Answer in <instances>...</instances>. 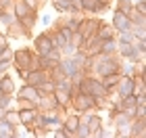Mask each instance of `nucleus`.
<instances>
[{"label":"nucleus","instance_id":"obj_11","mask_svg":"<svg viewBox=\"0 0 146 138\" xmlns=\"http://www.w3.org/2000/svg\"><path fill=\"white\" fill-rule=\"evenodd\" d=\"M13 96H15V98H25V101H31V103H38V98H40L36 86H31V84H23V86H19Z\"/></svg>","mask_w":146,"mask_h":138},{"label":"nucleus","instance_id":"obj_37","mask_svg":"<svg viewBox=\"0 0 146 138\" xmlns=\"http://www.w3.org/2000/svg\"><path fill=\"white\" fill-rule=\"evenodd\" d=\"M61 2H69V0H61Z\"/></svg>","mask_w":146,"mask_h":138},{"label":"nucleus","instance_id":"obj_29","mask_svg":"<svg viewBox=\"0 0 146 138\" xmlns=\"http://www.w3.org/2000/svg\"><path fill=\"white\" fill-rule=\"evenodd\" d=\"M115 6H119V9H131L134 2L131 0H115Z\"/></svg>","mask_w":146,"mask_h":138},{"label":"nucleus","instance_id":"obj_28","mask_svg":"<svg viewBox=\"0 0 146 138\" xmlns=\"http://www.w3.org/2000/svg\"><path fill=\"white\" fill-rule=\"evenodd\" d=\"M13 105V94H4L0 92V109H9Z\"/></svg>","mask_w":146,"mask_h":138},{"label":"nucleus","instance_id":"obj_14","mask_svg":"<svg viewBox=\"0 0 146 138\" xmlns=\"http://www.w3.org/2000/svg\"><path fill=\"white\" fill-rule=\"evenodd\" d=\"M79 121H82V117H79V113H77V111H73V109L63 117V126L71 132V136H73V132H75V128L79 126Z\"/></svg>","mask_w":146,"mask_h":138},{"label":"nucleus","instance_id":"obj_6","mask_svg":"<svg viewBox=\"0 0 146 138\" xmlns=\"http://www.w3.org/2000/svg\"><path fill=\"white\" fill-rule=\"evenodd\" d=\"M38 17H40V9L31 6V11L27 13V15L19 19V21H21V25H23V38H31V34H34V27H36V23H38Z\"/></svg>","mask_w":146,"mask_h":138},{"label":"nucleus","instance_id":"obj_19","mask_svg":"<svg viewBox=\"0 0 146 138\" xmlns=\"http://www.w3.org/2000/svg\"><path fill=\"white\" fill-rule=\"evenodd\" d=\"M115 27H113L111 23H107V21H102V25L98 27V31H96V36L100 38V40H107V38H115Z\"/></svg>","mask_w":146,"mask_h":138},{"label":"nucleus","instance_id":"obj_31","mask_svg":"<svg viewBox=\"0 0 146 138\" xmlns=\"http://www.w3.org/2000/svg\"><path fill=\"white\" fill-rule=\"evenodd\" d=\"M6 48H9V38H6L4 34H0V55H2Z\"/></svg>","mask_w":146,"mask_h":138},{"label":"nucleus","instance_id":"obj_7","mask_svg":"<svg viewBox=\"0 0 146 138\" xmlns=\"http://www.w3.org/2000/svg\"><path fill=\"white\" fill-rule=\"evenodd\" d=\"M52 48H54V46H52V40L48 36V29L42 31V34H38V36H34V50L38 55H48Z\"/></svg>","mask_w":146,"mask_h":138},{"label":"nucleus","instance_id":"obj_25","mask_svg":"<svg viewBox=\"0 0 146 138\" xmlns=\"http://www.w3.org/2000/svg\"><path fill=\"white\" fill-rule=\"evenodd\" d=\"M4 119L11 123V126H15V128H19L21 123H19V113H17V109H6V113H4Z\"/></svg>","mask_w":146,"mask_h":138},{"label":"nucleus","instance_id":"obj_16","mask_svg":"<svg viewBox=\"0 0 146 138\" xmlns=\"http://www.w3.org/2000/svg\"><path fill=\"white\" fill-rule=\"evenodd\" d=\"M29 11H31V4L27 2V0H15V2H13V13H15L17 19L25 17Z\"/></svg>","mask_w":146,"mask_h":138},{"label":"nucleus","instance_id":"obj_5","mask_svg":"<svg viewBox=\"0 0 146 138\" xmlns=\"http://www.w3.org/2000/svg\"><path fill=\"white\" fill-rule=\"evenodd\" d=\"M117 55L121 59H127V61H142L144 55L136 48L134 44H125V42H117Z\"/></svg>","mask_w":146,"mask_h":138},{"label":"nucleus","instance_id":"obj_36","mask_svg":"<svg viewBox=\"0 0 146 138\" xmlns=\"http://www.w3.org/2000/svg\"><path fill=\"white\" fill-rule=\"evenodd\" d=\"M4 113H6V109H0V119L4 117Z\"/></svg>","mask_w":146,"mask_h":138},{"label":"nucleus","instance_id":"obj_10","mask_svg":"<svg viewBox=\"0 0 146 138\" xmlns=\"http://www.w3.org/2000/svg\"><path fill=\"white\" fill-rule=\"evenodd\" d=\"M88 82H90V96H94V101H96V98H107L109 96V90L102 86L100 77L88 75Z\"/></svg>","mask_w":146,"mask_h":138},{"label":"nucleus","instance_id":"obj_2","mask_svg":"<svg viewBox=\"0 0 146 138\" xmlns=\"http://www.w3.org/2000/svg\"><path fill=\"white\" fill-rule=\"evenodd\" d=\"M58 69L63 71V75H67L71 82H77L82 75H86L84 73V69L79 67V65L73 61L71 57H61V61H58Z\"/></svg>","mask_w":146,"mask_h":138},{"label":"nucleus","instance_id":"obj_12","mask_svg":"<svg viewBox=\"0 0 146 138\" xmlns=\"http://www.w3.org/2000/svg\"><path fill=\"white\" fill-rule=\"evenodd\" d=\"M46 80H50L48 71L46 69H31L27 77H25V84H31V86H40V84H44Z\"/></svg>","mask_w":146,"mask_h":138},{"label":"nucleus","instance_id":"obj_33","mask_svg":"<svg viewBox=\"0 0 146 138\" xmlns=\"http://www.w3.org/2000/svg\"><path fill=\"white\" fill-rule=\"evenodd\" d=\"M15 0H0V11H11Z\"/></svg>","mask_w":146,"mask_h":138},{"label":"nucleus","instance_id":"obj_1","mask_svg":"<svg viewBox=\"0 0 146 138\" xmlns=\"http://www.w3.org/2000/svg\"><path fill=\"white\" fill-rule=\"evenodd\" d=\"M13 67L15 69H38V52L31 50L29 46L13 50Z\"/></svg>","mask_w":146,"mask_h":138},{"label":"nucleus","instance_id":"obj_35","mask_svg":"<svg viewBox=\"0 0 146 138\" xmlns=\"http://www.w3.org/2000/svg\"><path fill=\"white\" fill-rule=\"evenodd\" d=\"M27 2L31 6H36V9H42V4H44V0H27Z\"/></svg>","mask_w":146,"mask_h":138},{"label":"nucleus","instance_id":"obj_13","mask_svg":"<svg viewBox=\"0 0 146 138\" xmlns=\"http://www.w3.org/2000/svg\"><path fill=\"white\" fill-rule=\"evenodd\" d=\"M144 136H146V119H131L129 138H144Z\"/></svg>","mask_w":146,"mask_h":138},{"label":"nucleus","instance_id":"obj_21","mask_svg":"<svg viewBox=\"0 0 146 138\" xmlns=\"http://www.w3.org/2000/svg\"><path fill=\"white\" fill-rule=\"evenodd\" d=\"M52 96L58 101V105H61V107H65V105H71V92H69V90H58V88H54Z\"/></svg>","mask_w":146,"mask_h":138},{"label":"nucleus","instance_id":"obj_23","mask_svg":"<svg viewBox=\"0 0 146 138\" xmlns=\"http://www.w3.org/2000/svg\"><path fill=\"white\" fill-rule=\"evenodd\" d=\"M115 38H117V42H125V44H134L138 38L134 36V31L131 29H123V31H117L115 34Z\"/></svg>","mask_w":146,"mask_h":138},{"label":"nucleus","instance_id":"obj_32","mask_svg":"<svg viewBox=\"0 0 146 138\" xmlns=\"http://www.w3.org/2000/svg\"><path fill=\"white\" fill-rule=\"evenodd\" d=\"M11 67H13V61H0V75L6 73Z\"/></svg>","mask_w":146,"mask_h":138},{"label":"nucleus","instance_id":"obj_24","mask_svg":"<svg viewBox=\"0 0 146 138\" xmlns=\"http://www.w3.org/2000/svg\"><path fill=\"white\" fill-rule=\"evenodd\" d=\"M100 52H107V55H117V38H107L102 40V50Z\"/></svg>","mask_w":146,"mask_h":138},{"label":"nucleus","instance_id":"obj_30","mask_svg":"<svg viewBox=\"0 0 146 138\" xmlns=\"http://www.w3.org/2000/svg\"><path fill=\"white\" fill-rule=\"evenodd\" d=\"M134 11L140 13V15H146V0L144 2H134Z\"/></svg>","mask_w":146,"mask_h":138},{"label":"nucleus","instance_id":"obj_8","mask_svg":"<svg viewBox=\"0 0 146 138\" xmlns=\"http://www.w3.org/2000/svg\"><path fill=\"white\" fill-rule=\"evenodd\" d=\"M111 25L115 27V31H123V29H131V21L129 17L125 15V13L115 6V11H113V19H111Z\"/></svg>","mask_w":146,"mask_h":138},{"label":"nucleus","instance_id":"obj_15","mask_svg":"<svg viewBox=\"0 0 146 138\" xmlns=\"http://www.w3.org/2000/svg\"><path fill=\"white\" fill-rule=\"evenodd\" d=\"M0 92H4V94H15V80L9 75V71L0 75Z\"/></svg>","mask_w":146,"mask_h":138},{"label":"nucleus","instance_id":"obj_38","mask_svg":"<svg viewBox=\"0 0 146 138\" xmlns=\"http://www.w3.org/2000/svg\"><path fill=\"white\" fill-rule=\"evenodd\" d=\"M107 2H113V0H107Z\"/></svg>","mask_w":146,"mask_h":138},{"label":"nucleus","instance_id":"obj_17","mask_svg":"<svg viewBox=\"0 0 146 138\" xmlns=\"http://www.w3.org/2000/svg\"><path fill=\"white\" fill-rule=\"evenodd\" d=\"M119 75L123 77H134L136 75V63L127 61V59H121V65H119Z\"/></svg>","mask_w":146,"mask_h":138},{"label":"nucleus","instance_id":"obj_4","mask_svg":"<svg viewBox=\"0 0 146 138\" xmlns=\"http://www.w3.org/2000/svg\"><path fill=\"white\" fill-rule=\"evenodd\" d=\"M102 25L100 17H82V25H79V34L84 36V40H90L92 36H96L98 27Z\"/></svg>","mask_w":146,"mask_h":138},{"label":"nucleus","instance_id":"obj_27","mask_svg":"<svg viewBox=\"0 0 146 138\" xmlns=\"http://www.w3.org/2000/svg\"><path fill=\"white\" fill-rule=\"evenodd\" d=\"M50 4L54 6L56 13H61V15H67L69 11V2H61V0H50Z\"/></svg>","mask_w":146,"mask_h":138},{"label":"nucleus","instance_id":"obj_3","mask_svg":"<svg viewBox=\"0 0 146 138\" xmlns=\"http://www.w3.org/2000/svg\"><path fill=\"white\" fill-rule=\"evenodd\" d=\"M94 107H96V101H94V96H90V94H82V92H77V94L71 96V109L77 111V113L90 111Z\"/></svg>","mask_w":146,"mask_h":138},{"label":"nucleus","instance_id":"obj_26","mask_svg":"<svg viewBox=\"0 0 146 138\" xmlns=\"http://www.w3.org/2000/svg\"><path fill=\"white\" fill-rule=\"evenodd\" d=\"M73 138H90V128L86 121H79V126L75 128V132H73Z\"/></svg>","mask_w":146,"mask_h":138},{"label":"nucleus","instance_id":"obj_34","mask_svg":"<svg viewBox=\"0 0 146 138\" xmlns=\"http://www.w3.org/2000/svg\"><path fill=\"white\" fill-rule=\"evenodd\" d=\"M38 19L42 21V25H44V27H48V25H50V21H52V19H50L48 15H42V17H38Z\"/></svg>","mask_w":146,"mask_h":138},{"label":"nucleus","instance_id":"obj_20","mask_svg":"<svg viewBox=\"0 0 146 138\" xmlns=\"http://www.w3.org/2000/svg\"><path fill=\"white\" fill-rule=\"evenodd\" d=\"M15 132H17V128L11 126L2 117V119H0V138H15Z\"/></svg>","mask_w":146,"mask_h":138},{"label":"nucleus","instance_id":"obj_9","mask_svg":"<svg viewBox=\"0 0 146 138\" xmlns=\"http://www.w3.org/2000/svg\"><path fill=\"white\" fill-rule=\"evenodd\" d=\"M111 9V2H100V0H82V11L90 15H98Z\"/></svg>","mask_w":146,"mask_h":138},{"label":"nucleus","instance_id":"obj_18","mask_svg":"<svg viewBox=\"0 0 146 138\" xmlns=\"http://www.w3.org/2000/svg\"><path fill=\"white\" fill-rule=\"evenodd\" d=\"M119 73H109V75H102L100 77V82H102V86L109 90V96L113 94V92H115V86H117V82H119Z\"/></svg>","mask_w":146,"mask_h":138},{"label":"nucleus","instance_id":"obj_22","mask_svg":"<svg viewBox=\"0 0 146 138\" xmlns=\"http://www.w3.org/2000/svg\"><path fill=\"white\" fill-rule=\"evenodd\" d=\"M15 13H13V9L11 11H0V25L6 29V27H11L13 23H15Z\"/></svg>","mask_w":146,"mask_h":138}]
</instances>
